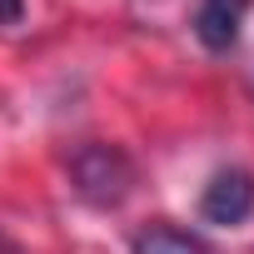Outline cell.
I'll use <instances>...</instances> for the list:
<instances>
[{
	"instance_id": "6da1fadb",
	"label": "cell",
	"mask_w": 254,
	"mask_h": 254,
	"mask_svg": "<svg viewBox=\"0 0 254 254\" xmlns=\"http://www.w3.org/2000/svg\"><path fill=\"white\" fill-rule=\"evenodd\" d=\"M70 175H75V190L90 204H120L125 194H130V185H135V165L125 160L115 145H85V150H75Z\"/></svg>"
},
{
	"instance_id": "3957f363",
	"label": "cell",
	"mask_w": 254,
	"mask_h": 254,
	"mask_svg": "<svg viewBox=\"0 0 254 254\" xmlns=\"http://www.w3.org/2000/svg\"><path fill=\"white\" fill-rule=\"evenodd\" d=\"M244 15H249V0H199L194 10V35L204 50H229L244 30Z\"/></svg>"
},
{
	"instance_id": "7a4b0ae2",
	"label": "cell",
	"mask_w": 254,
	"mask_h": 254,
	"mask_svg": "<svg viewBox=\"0 0 254 254\" xmlns=\"http://www.w3.org/2000/svg\"><path fill=\"white\" fill-rule=\"evenodd\" d=\"M249 214H254V175L239 170V165L219 170L204 185V194H199V219L204 224H219V229H234Z\"/></svg>"
},
{
	"instance_id": "5b68a950",
	"label": "cell",
	"mask_w": 254,
	"mask_h": 254,
	"mask_svg": "<svg viewBox=\"0 0 254 254\" xmlns=\"http://www.w3.org/2000/svg\"><path fill=\"white\" fill-rule=\"evenodd\" d=\"M20 20H25V0H0V25L10 30V25H20Z\"/></svg>"
},
{
	"instance_id": "277c9868",
	"label": "cell",
	"mask_w": 254,
	"mask_h": 254,
	"mask_svg": "<svg viewBox=\"0 0 254 254\" xmlns=\"http://www.w3.org/2000/svg\"><path fill=\"white\" fill-rule=\"evenodd\" d=\"M135 254H204V244L194 239V234H185V229H145L140 239H135Z\"/></svg>"
}]
</instances>
